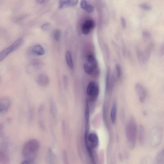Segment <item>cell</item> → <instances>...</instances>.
Masks as SVG:
<instances>
[{"label":"cell","instance_id":"obj_28","mask_svg":"<svg viewBox=\"0 0 164 164\" xmlns=\"http://www.w3.org/2000/svg\"><path fill=\"white\" fill-rule=\"evenodd\" d=\"M141 8L145 10L149 11L152 9L151 6L148 4H141L140 5Z\"/></svg>","mask_w":164,"mask_h":164},{"label":"cell","instance_id":"obj_7","mask_svg":"<svg viewBox=\"0 0 164 164\" xmlns=\"http://www.w3.org/2000/svg\"><path fill=\"white\" fill-rule=\"evenodd\" d=\"M95 26V23L94 20L88 19L83 23L82 27V33L85 35L89 34Z\"/></svg>","mask_w":164,"mask_h":164},{"label":"cell","instance_id":"obj_6","mask_svg":"<svg viewBox=\"0 0 164 164\" xmlns=\"http://www.w3.org/2000/svg\"><path fill=\"white\" fill-rule=\"evenodd\" d=\"M135 89L140 101L143 103L147 98V93L144 87L140 84L137 83L135 86Z\"/></svg>","mask_w":164,"mask_h":164},{"label":"cell","instance_id":"obj_14","mask_svg":"<svg viewBox=\"0 0 164 164\" xmlns=\"http://www.w3.org/2000/svg\"><path fill=\"white\" fill-rule=\"evenodd\" d=\"M0 163L10 164L9 158L5 150H1L0 151Z\"/></svg>","mask_w":164,"mask_h":164},{"label":"cell","instance_id":"obj_33","mask_svg":"<svg viewBox=\"0 0 164 164\" xmlns=\"http://www.w3.org/2000/svg\"><path fill=\"white\" fill-rule=\"evenodd\" d=\"M63 81H64V86L65 87V88H66L68 85V78L66 75H64V76Z\"/></svg>","mask_w":164,"mask_h":164},{"label":"cell","instance_id":"obj_26","mask_svg":"<svg viewBox=\"0 0 164 164\" xmlns=\"http://www.w3.org/2000/svg\"><path fill=\"white\" fill-rule=\"evenodd\" d=\"M115 79L113 76H112L110 79H109V83H108V87L109 90H111L112 89L113 87Z\"/></svg>","mask_w":164,"mask_h":164},{"label":"cell","instance_id":"obj_2","mask_svg":"<svg viewBox=\"0 0 164 164\" xmlns=\"http://www.w3.org/2000/svg\"><path fill=\"white\" fill-rule=\"evenodd\" d=\"M137 133V127L135 120L130 119L126 127V134L130 148L134 149L135 147Z\"/></svg>","mask_w":164,"mask_h":164},{"label":"cell","instance_id":"obj_18","mask_svg":"<svg viewBox=\"0 0 164 164\" xmlns=\"http://www.w3.org/2000/svg\"><path fill=\"white\" fill-rule=\"evenodd\" d=\"M87 61L89 64L95 70L97 66V63L95 57L92 55H90L87 58Z\"/></svg>","mask_w":164,"mask_h":164},{"label":"cell","instance_id":"obj_8","mask_svg":"<svg viewBox=\"0 0 164 164\" xmlns=\"http://www.w3.org/2000/svg\"><path fill=\"white\" fill-rule=\"evenodd\" d=\"M162 135L159 130H156L153 132L151 136V144L153 146H157L161 143Z\"/></svg>","mask_w":164,"mask_h":164},{"label":"cell","instance_id":"obj_29","mask_svg":"<svg viewBox=\"0 0 164 164\" xmlns=\"http://www.w3.org/2000/svg\"><path fill=\"white\" fill-rule=\"evenodd\" d=\"M34 159L28 158L25 159L21 163V164H34Z\"/></svg>","mask_w":164,"mask_h":164},{"label":"cell","instance_id":"obj_30","mask_svg":"<svg viewBox=\"0 0 164 164\" xmlns=\"http://www.w3.org/2000/svg\"><path fill=\"white\" fill-rule=\"evenodd\" d=\"M117 74V77L119 79L121 77L122 74L121 68L120 65L117 64L116 66Z\"/></svg>","mask_w":164,"mask_h":164},{"label":"cell","instance_id":"obj_15","mask_svg":"<svg viewBox=\"0 0 164 164\" xmlns=\"http://www.w3.org/2000/svg\"><path fill=\"white\" fill-rule=\"evenodd\" d=\"M80 4L82 9L85 10L87 12L92 13L93 11L94 8L93 6L88 4L85 0L81 1Z\"/></svg>","mask_w":164,"mask_h":164},{"label":"cell","instance_id":"obj_17","mask_svg":"<svg viewBox=\"0 0 164 164\" xmlns=\"http://www.w3.org/2000/svg\"><path fill=\"white\" fill-rule=\"evenodd\" d=\"M32 52L36 55L42 56L44 54L45 51L43 47L40 45H36L32 49Z\"/></svg>","mask_w":164,"mask_h":164},{"label":"cell","instance_id":"obj_5","mask_svg":"<svg viewBox=\"0 0 164 164\" xmlns=\"http://www.w3.org/2000/svg\"><path fill=\"white\" fill-rule=\"evenodd\" d=\"M12 104V102L9 98L3 97L0 100V113L4 114L9 110Z\"/></svg>","mask_w":164,"mask_h":164},{"label":"cell","instance_id":"obj_31","mask_svg":"<svg viewBox=\"0 0 164 164\" xmlns=\"http://www.w3.org/2000/svg\"><path fill=\"white\" fill-rule=\"evenodd\" d=\"M50 27V24L49 23H46L42 25V28L43 30L46 31L48 30Z\"/></svg>","mask_w":164,"mask_h":164},{"label":"cell","instance_id":"obj_16","mask_svg":"<svg viewBox=\"0 0 164 164\" xmlns=\"http://www.w3.org/2000/svg\"><path fill=\"white\" fill-rule=\"evenodd\" d=\"M50 112L52 117L54 121L57 118V109L55 103L52 99H51L50 103Z\"/></svg>","mask_w":164,"mask_h":164},{"label":"cell","instance_id":"obj_25","mask_svg":"<svg viewBox=\"0 0 164 164\" xmlns=\"http://www.w3.org/2000/svg\"><path fill=\"white\" fill-rule=\"evenodd\" d=\"M43 64L42 62L39 60L34 61L32 63V66L33 68L34 69H38L42 66Z\"/></svg>","mask_w":164,"mask_h":164},{"label":"cell","instance_id":"obj_21","mask_svg":"<svg viewBox=\"0 0 164 164\" xmlns=\"http://www.w3.org/2000/svg\"><path fill=\"white\" fill-rule=\"evenodd\" d=\"M65 59L68 67L71 69H73L74 64L72 60L71 54L70 52H66L65 54Z\"/></svg>","mask_w":164,"mask_h":164},{"label":"cell","instance_id":"obj_22","mask_svg":"<svg viewBox=\"0 0 164 164\" xmlns=\"http://www.w3.org/2000/svg\"><path fill=\"white\" fill-rule=\"evenodd\" d=\"M85 116L86 124H89L90 119V110L88 101L86 100L85 108Z\"/></svg>","mask_w":164,"mask_h":164},{"label":"cell","instance_id":"obj_13","mask_svg":"<svg viewBox=\"0 0 164 164\" xmlns=\"http://www.w3.org/2000/svg\"><path fill=\"white\" fill-rule=\"evenodd\" d=\"M138 133L140 144L141 145H143L145 141V131L143 126L140 125L138 127Z\"/></svg>","mask_w":164,"mask_h":164},{"label":"cell","instance_id":"obj_1","mask_svg":"<svg viewBox=\"0 0 164 164\" xmlns=\"http://www.w3.org/2000/svg\"><path fill=\"white\" fill-rule=\"evenodd\" d=\"M40 147L39 142L35 139L29 140L22 149V155L25 159H34Z\"/></svg>","mask_w":164,"mask_h":164},{"label":"cell","instance_id":"obj_35","mask_svg":"<svg viewBox=\"0 0 164 164\" xmlns=\"http://www.w3.org/2000/svg\"><path fill=\"white\" fill-rule=\"evenodd\" d=\"M37 1L39 3L43 4L46 1H44H44Z\"/></svg>","mask_w":164,"mask_h":164},{"label":"cell","instance_id":"obj_10","mask_svg":"<svg viewBox=\"0 0 164 164\" xmlns=\"http://www.w3.org/2000/svg\"><path fill=\"white\" fill-rule=\"evenodd\" d=\"M36 82L39 85L44 87L49 84L50 80L46 74H41L38 75L36 77Z\"/></svg>","mask_w":164,"mask_h":164},{"label":"cell","instance_id":"obj_19","mask_svg":"<svg viewBox=\"0 0 164 164\" xmlns=\"http://www.w3.org/2000/svg\"><path fill=\"white\" fill-rule=\"evenodd\" d=\"M47 162L48 164H55V156L52 149L50 148H49L48 150Z\"/></svg>","mask_w":164,"mask_h":164},{"label":"cell","instance_id":"obj_20","mask_svg":"<svg viewBox=\"0 0 164 164\" xmlns=\"http://www.w3.org/2000/svg\"><path fill=\"white\" fill-rule=\"evenodd\" d=\"M117 110V105L115 102L112 105L111 111V119L112 122L115 124L116 122Z\"/></svg>","mask_w":164,"mask_h":164},{"label":"cell","instance_id":"obj_32","mask_svg":"<svg viewBox=\"0 0 164 164\" xmlns=\"http://www.w3.org/2000/svg\"><path fill=\"white\" fill-rule=\"evenodd\" d=\"M143 35L144 37L146 39H149L151 37L150 34L148 32H144L143 33Z\"/></svg>","mask_w":164,"mask_h":164},{"label":"cell","instance_id":"obj_27","mask_svg":"<svg viewBox=\"0 0 164 164\" xmlns=\"http://www.w3.org/2000/svg\"><path fill=\"white\" fill-rule=\"evenodd\" d=\"M62 158L64 164H69L67 153L64 150L63 151L62 153Z\"/></svg>","mask_w":164,"mask_h":164},{"label":"cell","instance_id":"obj_4","mask_svg":"<svg viewBox=\"0 0 164 164\" xmlns=\"http://www.w3.org/2000/svg\"><path fill=\"white\" fill-rule=\"evenodd\" d=\"M86 92L91 100L95 101L99 94V88L96 83L93 81L90 82L87 86Z\"/></svg>","mask_w":164,"mask_h":164},{"label":"cell","instance_id":"obj_34","mask_svg":"<svg viewBox=\"0 0 164 164\" xmlns=\"http://www.w3.org/2000/svg\"><path fill=\"white\" fill-rule=\"evenodd\" d=\"M121 20L122 27L123 28H125L126 26V23L125 18L122 17H121Z\"/></svg>","mask_w":164,"mask_h":164},{"label":"cell","instance_id":"obj_23","mask_svg":"<svg viewBox=\"0 0 164 164\" xmlns=\"http://www.w3.org/2000/svg\"><path fill=\"white\" fill-rule=\"evenodd\" d=\"M84 69L86 73L90 75L92 74L94 71L92 67L88 63L85 64L84 65Z\"/></svg>","mask_w":164,"mask_h":164},{"label":"cell","instance_id":"obj_11","mask_svg":"<svg viewBox=\"0 0 164 164\" xmlns=\"http://www.w3.org/2000/svg\"><path fill=\"white\" fill-rule=\"evenodd\" d=\"M78 1L76 0H66L59 1V9H63L76 6L77 4Z\"/></svg>","mask_w":164,"mask_h":164},{"label":"cell","instance_id":"obj_9","mask_svg":"<svg viewBox=\"0 0 164 164\" xmlns=\"http://www.w3.org/2000/svg\"><path fill=\"white\" fill-rule=\"evenodd\" d=\"M86 141H88L89 145L92 148H96L98 145V139L97 135L94 133H90L86 137Z\"/></svg>","mask_w":164,"mask_h":164},{"label":"cell","instance_id":"obj_24","mask_svg":"<svg viewBox=\"0 0 164 164\" xmlns=\"http://www.w3.org/2000/svg\"><path fill=\"white\" fill-rule=\"evenodd\" d=\"M61 35V31L59 29H56L53 33V37L55 41L58 42L60 41Z\"/></svg>","mask_w":164,"mask_h":164},{"label":"cell","instance_id":"obj_12","mask_svg":"<svg viewBox=\"0 0 164 164\" xmlns=\"http://www.w3.org/2000/svg\"><path fill=\"white\" fill-rule=\"evenodd\" d=\"M44 110V107L42 105L39 106L38 109L39 114V125L40 127L42 130H44L45 129L44 120L43 117V112Z\"/></svg>","mask_w":164,"mask_h":164},{"label":"cell","instance_id":"obj_3","mask_svg":"<svg viewBox=\"0 0 164 164\" xmlns=\"http://www.w3.org/2000/svg\"><path fill=\"white\" fill-rule=\"evenodd\" d=\"M23 39L20 38L14 42L11 45L3 50L0 53V61L4 59L9 54L14 52L23 44Z\"/></svg>","mask_w":164,"mask_h":164}]
</instances>
